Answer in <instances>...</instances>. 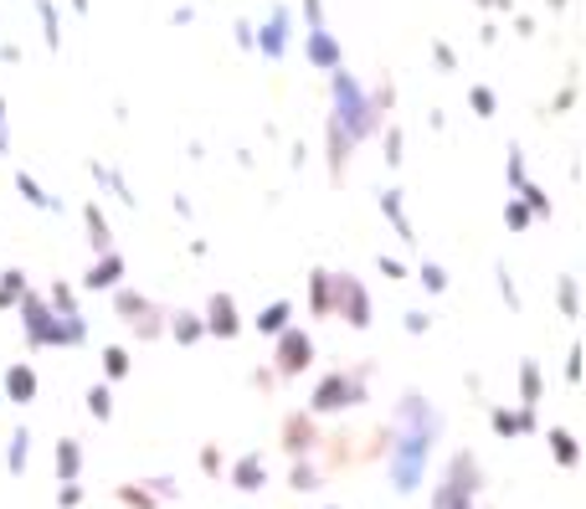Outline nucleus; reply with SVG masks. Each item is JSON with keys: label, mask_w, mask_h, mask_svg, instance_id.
<instances>
[{"label": "nucleus", "mask_w": 586, "mask_h": 509, "mask_svg": "<svg viewBox=\"0 0 586 509\" xmlns=\"http://www.w3.org/2000/svg\"><path fill=\"white\" fill-rule=\"evenodd\" d=\"M520 397H525V412H535V402H540V365L535 361L520 365Z\"/></svg>", "instance_id": "obj_22"}, {"label": "nucleus", "mask_w": 586, "mask_h": 509, "mask_svg": "<svg viewBox=\"0 0 586 509\" xmlns=\"http://www.w3.org/2000/svg\"><path fill=\"white\" fill-rule=\"evenodd\" d=\"M473 495H479V463L473 453H458L448 463V483L438 489V509H473Z\"/></svg>", "instance_id": "obj_2"}, {"label": "nucleus", "mask_w": 586, "mask_h": 509, "mask_svg": "<svg viewBox=\"0 0 586 509\" xmlns=\"http://www.w3.org/2000/svg\"><path fill=\"white\" fill-rule=\"evenodd\" d=\"M78 473H82V448H78V442H72V438H62V442H57V479H78Z\"/></svg>", "instance_id": "obj_15"}, {"label": "nucleus", "mask_w": 586, "mask_h": 509, "mask_svg": "<svg viewBox=\"0 0 586 509\" xmlns=\"http://www.w3.org/2000/svg\"><path fill=\"white\" fill-rule=\"evenodd\" d=\"M52 304H57V314H62V320H72V314H78V309H72V288H62V283H52Z\"/></svg>", "instance_id": "obj_34"}, {"label": "nucleus", "mask_w": 586, "mask_h": 509, "mask_svg": "<svg viewBox=\"0 0 586 509\" xmlns=\"http://www.w3.org/2000/svg\"><path fill=\"white\" fill-rule=\"evenodd\" d=\"M556 298H560V309L576 320V278H560V288H556Z\"/></svg>", "instance_id": "obj_36"}, {"label": "nucleus", "mask_w": 586, "mask_h": 509, "mask_svg": "<svg viewBox=\"0 0 586 509\" xmlns=\"http://www.w3.org/2000/svg\"><path fill=\"white\" fill-rule=\"evenodd\" d=\"M206 335L216 340H237L242 335V320H237V304H232V294H212V304H206Z\"/></svg>", "instance_id": "obj_7"}, {"label": "nucleus", "mask_w": 586, "mask_h": 509, "mask_svg": "<svg viewBox=\"0 0 586 509\" xmlns=\"http://www.w3.org/2000/svg\"><path fill=\"white\" fill-rule=\"evenodd\" d=\"M149 483H155V489H149L155 499H170L175 495V479H149Z\"/></svg>", "instance_id": "obj_45"}, {"label": "nucleus", "mask_w": 586, "mask_h": 509, "mask_svg": "<svg viewBox=\"0 0 586 509\" xmlns=\"http://www.w3.org/2000/svg\"><path fill=\"white\" fill-rule=\"evenodd\" d=\"M170 330H175V340H180V345H196V340L206 335V324H201L196 314H186V309H180V314L170 320Z\"/></svg>", "instance_id": "obj_23"}, {"label": "nucleus", "mask_w": 586, "mask_h": 509, "mask_svg": "<svg viewBox=\"0 0 586 509\" xmlns=\"http://www.w3.org/2000/svg\"><path fill=\"white\" fill-rule=\"evenodd\" d=\"M263 52H267V57H279V52H283V16H279V21H273V27H267V37H263Z\"/></svg>", "instance_id": "obj_35"}, {"label": "nucleus", "mask_w": 586, "mask_h": 509, "mask_svg": "<svg viewBox=\"0 0 586 509\" xmlns=\"http://www.w3.org/2000/svg\"><path fill=\"white\" fill-rule=\"evenodd\" d=\"M546 442H550V453H556L560 469H576V463H582V448H576V438L566 428H550Z\"/></svg>", "instance_id": "obj_12"}, {"label": "nucleus", "mask_w": 586, "mask_h": 509, "mask_svg": "<svg viewBox=\"0 0 586 509\" xmlns=\"http://www.w3.org/2000/svg\"><path fill=\"white\" fill-rule=\"evenodd\" d=\"M72 505H82V489H78V479H67V483H62V509H72Z\"/></svg>", "instance_id": "obj_41"}, {"label": "nucleus", "mask_w": 586, "mask_h": 509, "mask_svg": "<svg viewBox=\"0 0 586 509\" xmlns=\"http://www.w3.org/2000/svg\"><path fill=\"white\" fill-rule=\"evenodd\" d=\"M289 314H293L289 298H273V304L257 314V330H263V335H279V330H289Z\"/></svg>", "instance_id": "obj_17"}, {"label": "nucleus", "mask_w": 586, "mask_h": 509, "mask_svg": "<svg viewBox=\"0 0 586 509\" xmlns=\"http://www.w3.org/2000/svg\"><path fill=\"white\" fill-rule=\"evenodd\" d=\"M309 309L314 314H334V273H324V268L309 273Z\"/></svg>", "instance_id": "obj_11"}, {"label": "nucleus", "mask_w": 586, "mask_h": 509, "mask_svg": "<svg viewBox=\"0 0 586 509\" xmlns=\"http://www.w3.org/2000/svg\"><path fill=\"white\" fill-rule=\"evenodd\" d=\"M314 365V340L309 330H279V375H299Z\"/></svg>", "instance_id": "obj_5"}, {"label": "nucleus", "mask_w": 586, "mask_h": 509, "mask_svg": "<svg viewBox=\"0 0 586 509\" xmlns=\"http://www.w3.org/2000/svg\"><path fill=\"white\" fill-rule=\"evenodd\" d=\"M468 104H473V114H484V119L494 114V94H489V88H473V94H468Z\"/></svg>", "instance_id": "obj_37"}, {"label": "nucleus", "mask_w": 586, "mask_h": 509, "mask_svg": "<svg viewBox=\"0 0 586 509\" xmlns=\"http://www.w3.org/2000/svg\"><path fill=\"white\" fill-rule=\"evenodd\" d=\"M119 278H124V257L104 253L94 268H88V278H82V283H88V288H119Z\"/></svg>", "instance_id": "obj_10"}, {"label": "nucleus", "mask_w": 586, "mask_h": 509, "mask_svg": "<svg viewBox=\"0 0 586 509\" xmlns=\"http://www.w3.org/2000/svg\"><path fill=\"white\" fill-rule=\"evenodd\" d=\"M129 350H124V345H108L104 350V375H108V381H124V375H129Z\"/></svg>", "instance_id": "obj_24"}, {"label": "nucleus", "mask_w": 586, "mask_h": 509, "mask_svg": "<svg viewBox=\"0 0 586 509\" xmlns=\"http://www.w3.org/2000/svg\"><path fill=\"white\" fill-rule=\"evenodd\" d=\"M27 448H31V432L16 428L11 432V448H6V469H11V473H27Z\"/></svg>", "instance_id": "obj_20"}, {"label": "nucleus", "mask_w": 586, "mask_h": 509, "mask_svg": "<svg viewBox=\"0 0 586 509\" xmlns=\"http://www.w3.org/2000/svg\"><path fill=\"white\" fill-rule=\"evenodd\" d=\"M16 304H21V324H27V340L37 350H47V345H78L82 340V320L78 314H72V320H52V309L41 304L37 294H21L16 298Z\"/></svg>", "instance_id": "obj_1"}, {"label": "nucleus", "mask_w": 586, "mask_h": 509, "mask_svg": "<svg viewBox=\"0 0 586 509\" xmlns=\"http://www.w3.org/2000/svg\"><path fill=\"white\" fill-rule=\"evenodd\" d=\"M381 216H387L391 227L401 232V242H417L412 222H407V212H401V190H381Z\"/></svg>", "instance_id": "obj_13"}, {"label": "nucleus", "mask_w": 586, "mask_h": 509, "mask_svg": "<svg viewBox=\"0 0 586 509\" xmlns=\"http://www.w3.org/2000/svg\"><path fill=\"white\" fill-rule=\"evenodd\" d=\"M201 469H206V473H222V453H216V448H201Z\"/></svg>", "instance_id": "obj_42"}, {"label": "nucleus", "mask_w": 586, "mask_h": 509, "mask_svg": "<svg viewBox=\"0 0 586 509\" xmlns=\"http://www.w3.org/2000/svg\"><path fill=\"white\" fill-rule=\"evenodd\" d=\"M16 190H21V196H27V202L37 206V212H57V206H62V202H57V196H47V190H41V186H37V180H31L27 170H16Z\"/></svg>", "instance_id": "obj_18"}, {"label": "nucleus", "mask_w": 586, "mask_h": 509, "mask_svg": "<svg viewBox=\"0 0 586 509\" xmlns=\"http://www.w3.org/2000/svg\"><path fill=\"white\" fill-rule=\"evenodd\" d=\"M309 57H314L320 68H340V47H334L324 31H314V37H309Z\"/></svg>", "instance_id": "obj_21"}, {"label": "nucleus", "mask_w": 586, "mask_h": 509, "mask_svg": "<svg viewBox=\"0 0 586 509\" xmlns=\"http://www.w3.org/2000/svg\"><path fill=\"white\" fill-rule=\"evenodd\" d=\"M505 222H509L515 232H525V227H530V206H525V202H509V206H505Z\"/></svg>", "instance_id": "obj_32"}, {"label": "nucleus", "mask_w": 586, "mask_h": 509, "mask_svg": "<svg viewBox=\"0 0 586 509\" xmlns=\"http://www.w3.org/2000/svg\"><path fill=\"white\" fill-rule=\"evenodd\" d=\"M330 509H334V505H330Z\"/></svg>", "instance_id": "obj_46"}, {"label": "nucleus", "mask_w": 586, "mask_h": 509, "mask_svg": "<svg viewBox=\"0 0 586 509\" xmlns=\"http://www.w3.org/2000/svg\"><path fill=\"white\" fill-rule=\"evenodd\" d=\"M530 428H535V412H505V407L494 412V432H499V438H520V432H530Z\"/></svg>", "instance_id": "obj_16"}, {"label": "nucleus", "mask_w": 586, "mask_h": 509, "mask_svg": "<svg viewBox=\"0 0 586 509\" xmlns=\"http://www.w3.org/2000/svg\"><path fill=\"white\" fill-rule=\"evenodd\" d=\"M21 294H27V273H0V309H11Z\"/></svg>", "instance_id": "obj_25"}, {"label": "nucleus", "mask_w": 586, "mask_h": 509, "mask_svg": "<svg viewBox=\"0 0 586 509\" xmlns=\"http://www.w3.org/2000/svg\"><path fill=\"white\" fill-rule=\"evenodd\" d=\"M283 448H289V453H309V448H314V428L299 422V417H289V428H283Z\"/></svg>", "instance_id": "obj_19"}, {"label": "nucleus", "mask_w": 586, "mask_h": 509, "mask_svg": "<svg viewBox=\"0 0 586 509\" xmlns=\"http://www.w3.org/2000/svg\"><path fill=\"white\" fill-rule=\"evenodd\" d=\"M387 165H401V135H397V129L387 135Z\"/></svg>", "instance_id": "obj_43"}, {"label": "nucleus", "mask_w": 586, "mask_h": 509, "mask_svg": "<svg viewBox=\"0 0 586 509\" xmlns=\"http://www.w3.org/2000/svg\"><path fill=\"white\" fill-rule=\"evenodd\" d=\"M427 324L432 320H427L422 309H412V314H407V335H427Z\"/></svg>", "instance_id": "obj_40"}, {"label": "nucleus", "mask_w": 586, "mask_h": 509, "mask_svg": "<svg viewBox=\"0 0 586 509\" xmlns=\"http://www.w3.org/2000/svg\"><path fill=\"white\" fill-rule=\"evenodd\" d=\"M499 294H505V304L509 309H520V294H515V283H509V273L499 268Z\"/></svg>", "instance_id": "obj_39"}, {"label": "nucleus", "mask_w": 586, "mask_h": 509, "mask_svg": "<svg viewBox=\"0 0 586 509\" xmlns=\"http://www.w3.org/2000/svg\"><path fill=\"white\" fill-rule=\"evenodd\" d=\"M0 386H6V397H11L16 407L37 402V371H31V365H11V371H6V381H0Z\"/></svg>", "instance_id": "obj_8"}, {"label": "nucleus", "mask_w": 586, "mask_h": 509, "mask_svg": "<svg viewBox=\"0 0 586 509\" xmlns=\"http://www.w3.org/2000/svg\"><path fill=\"white\" fill-rule=\"evenodd\" d=\"M232 483H237L242 495H257V489H263V483H267V469H263V458H257V453L237 458V463H232Z\"/></svg>", "instance_id": "obj_9"}, {"label": "nucleus", "mask_w": 586, "mask_h": 509, "mask_svg": "<svg viewBox=\"0 0 586 509\" xmlns=\"http://www.w3.org/2000/svg\"><path fill=\"white\" fill-rule=\"evenodd\" d=\"M350 145H355V139H350L345 129H340V119H334V124H330V175H334V180H340V175H345Z\"/></svg>", "instance_id": "obj_14"}, {"label": "nucleus", "mask_w": 586, "mask_h": 509, "mask_svg": "<svg viewBox=\"0 0 586 509\" xmlns=\"http://www.w3.org/2000/svg\"><path fill=\"white\" fill-rule=\"evenodd\" d=\"M417 278H422L427 294H448V273H442L438 263H422V273H417Z\"/></svg>", "instance_id": "obj_28"}, {"label": "nucleus", "mask_w": 586, "mask_h": 509, "mask_svg": "<svg viewBox=\"0 0 586 509\" xmlns=\"http://www.w3.org/2000/svg\"><path fill=\"white\" fill-rule=\"evenodd\" d=\"M375 263H381V273H387V278H407V268H401L397 257H375Z\"/></svg>", "instance_id": "obj_44"}, {"label": "nucleus", "mask_w": 586, "mask_h": 509, "mask_svg": "<svg viewBox=\"0 0 586 509\" xmlns=\"http://www.w3.org/2000/svg\"><path fill=\"white\" fill-rule=\"evenodd\" d=\"M119 499H124V505H134V509H155V495H145V489H134V483H124V489H119Z\"/></svg>", "instance_id": "obj_33"}, {"label": "nucleus", "mask_w": 586, "mask_h": 509, "mask_svg": "<svg viewBox=\"0 0 586 509\" xmlns=\"http://www.w3.org/2000/svg\"><path fill=\"white\" fill-rule=\"evenodd\" d=\"M509 186H515V190L525 186V160H520V149H515V155H509Z\"/></svg>", "instance_id": "obj_38"}, {"label": "nucleus", "mask_w": 586, "mask_h": 509, "mask_svg": "<svg viewBox=\"0 0 586 509\" xmlns=\"http://www.w3.org/2000/svg\"><path fill=\"white\" fill-rule=\"evenodd\" d=\"M82 222H88V242H94L98 253H104V247H108V222H104V212H98V206H88V212H82Z\"/></svg>", "instance_id": "obj_26"}, {"label": "nucleus", "mask_w": 586, "mask_h": 509, "mask_svg": "<svg viewBox=\"0 0 586 509\" xmlns=\"http://www.w3.org/2000/svg\"><path fill=\"white\" fill-rule=\"evenodd\" d=\"M365 391H360V381H350V375H324L320 386H314V397H309V407L314 412H340V407H355Z\"/></svg>", "instance_id": "obj_3"}, {"label": "nucleus", "mask_w": 586, "mask_h": 509, "mask_svg": "<svg viewBox=\"0 0 586 509\" xmlns=\"http://www.w3.org/2000/svg\"><path fill=\"white\" fill-rule=\"evenodd\" d=\"M289 483H293V489H299V495H309V489H320V479H314V469H309V463H293Z\"/></svg>", "instance_id": "obj_31"}, {"label": "nucleus", "mask_w": 586, "mask_h": 509, "mask_svg": "<svg viewBox=\"0 0 586 509\" xmlns=\"http://www.w3.org/2000/svg\"><path fill=\"white\" fill-rule=\"evenodd\" d=\"M334 309H345L350 330H371V298H365V288H360L350 273L334 278Z\"/></svg>", "instance_id": "obj_4"}, {"label": "nucleus", "mask_w": 586, "mask_h": 509, "mask_svg": "<svg viewBox=\"0 0 586 509\" xmlns=\"http://www.w3.org/2000/svg\"><path fill=\"white\" fill-rule=\"evenodd\" d=\"M88 412H94L98 422H108V417H114V391H108V386H94V391H88Z\"/></svg>", "instance_id": "obj_27"}, {"label": "nucleus", "mask_w": 586, "mask_h": 509, "mask_svg": "<svg viewBox=\"0 0 586 509\" xmlns=\"http://www.w3.org/2000/svg\"><path fill=\"white\" fill-rule=\"evenodd\" d=\"M334 98H340V119H345V135L360 139L365 129H371V119H365L371 108H365V98L355 94V82H350L345 72H334Z\"/></svg>", "instance_id": "obj_6"}, {"label": "nucleus", "mask_w": 586, "mask_h": 509, "mask_svg": "<svg viewBox=\"0 0 586 509\" xmlns=\"http://www.w3.org/2000/svg\"><path fill=\"white\" fill-rule=\"evenodd\" d=\"M114 309L119 314H149V304L139 294H129V288H114Z\"/></svg>", "instance_id": "obj_29"}, {"label": "nucleus", "mask_w": 586, "mask_h": 509, "mask_svg": "<svg viewBox=\"0 0 586 509\" xmlns=\"http://www.w3.org/2000/svg\"><path fill=\"white\" fill-rule=\"evenodd\" d=\"M520 196H525V206H530V216H550V202H546V190H540V186H530V180H525Z\"/></svg>", "instance_id": "obj_30"}]
</instances>
